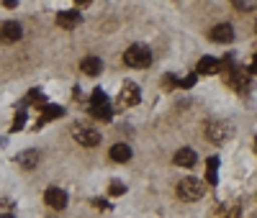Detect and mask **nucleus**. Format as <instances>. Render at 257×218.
Listing matches in <instances>:
<instances>
[{
    "label": "nucleus",
    "instance_id": "423d86ee",
    "mask_svg": "<svg viewBox=\"0 0 257 218\" xmlns=\"http://www.w3.org/2000/svg\"><path fill=\"white\" fill-rule=\"evenodd\" d=\"M229 85L234 87V90H239V93H247V90H249V72H244V70H231V72H229Z\"/></svg>",
    "mask_w": 257,
    "mask_h": 218
},
{
    "label": "nucleus",
    "instance_id": "393cba45",
    "mask_svg": "<svg viewBox=\"0 0 257 218\" xmlns=\"http://www.w3.org/2000/svg\"><path fill=\"white\" fill-rule=\"evenodd\" d=\"M247 72H249V75H257V54H254V59H252V64H249Z\"/></svg>",
    "mask_w": 257,
    "mask_h": 218
},
{
    "label": "nucleus",
    "instance_id": "20e7f679",
    "mask_svg": "<svg viewBox=\"0 0 257 218\" xmlns=\"http://www.w3.org/2000/svg\"><path fill=\"white\" fill-rule=\"evenodd\" d=\"M72 136L82 146H98L100 144V134H98V131H93V128H88V126H75L72 128Z\"/></svg>",
    "mask_w": 257,
    "mask_h": 218
},
{
    "label": "nucleus",
    "instance_id": "ddd939ff",
    "mask_svg": "<svg viewBox=\"0 0 257 218\" xmlns=\"http://www.w3.org/2000/svg\"><path fill=\"white\" fill-rule=\"evenodd\" d=\"M219 72V59L216 57H203L196 67V75H213Z\"/></svg>",
    "mask_w": 257,
    "mask_h": 218
},
{
    "label": "nucleus",
    "instance_id": "bb28decb",
    "mask_svg": "<svg viewBox=\"0 0 257 218\" xmlns=\"http://www.w3.org/2000/svg\"><path fill=\"white\" fill-rule=\"evenodd\" d=\"M0 218H13V215H11V213H3V215H0Z\"/></svg>",
    "mask_w": 257,
    "mask_h": 218
},
{
    "label": "nucleus",
    "instance_id": "cd10ccee",
    "mask_svg": "<svg viewBox=\"0 0 257 218\" xmlns=\"http://www.w3.org/2000/svg\"><path fill=\"white\" fill-rule=\"evenodd\" d=\"M254 151H257V139H254Z\"/></svg>",
    "mask_w": 257,
    "mask_h": 218
},
{
    "label": "nucleus",
    "instance_id": "4be33fe9",
    "mask_svg": "<svg viewBox=\"0 0 257 218\" xmlns=\"http://www.w3.org/2000/svg\"><path fill=\"white\" fill-rule=\"evenodd\" d=\"M123 192H126V185L118 182V180H113L111 182V195H123Z\"/></svg>",
    "mask_w": 257,
    "mask_h": 218
},
{
    "label": "nucleus",
    "instance_id": "1a4fd4ad",
    "mask_svg": "<svg viewBox=\"0 0 257 218\" xmlns=\"http://www.w3.org/2000/svg\"><path fill=\"white\" fill-rule=\"evenodd\" d=\"M142 98V90L134 85V82H126L123 90H121V105H137Z\"/></svg>",
    "mask_w": 257,
    "mask_h": 218
},
{
    "label": "nucleus",
    "instance_id": "c85d7f7f",
    "mask_svg": "<svg viewBox=\"0 0 257 218\" xmlns=\"http://www.w3.org/2000/svg\"><path fill=\"white\" fill-rule=\"evenodd\" d=\"M254 31H257V21H254Z\"/></svg>",
    "mask_w": 257,
    "mask_h": 218
},
{
    "label": "nucleus",
    "instance_id": "dca6fc26",
    "mask_svg": "<svg viewBox=\"0 0 257 218\" xmlns=\"http://www.w3.org/2000/svg\"><path fill=\"white\" fill-rule=\"evenodd\" d=\"M216 177H219V157H208V162H206V182L216 185Z\"/></svg>",
    "mask_w": 257,
    "mask_h": 218
},
{
    "label": "nucleus",
    "instance_id": "b1692460",
    "mask_svg": "<svg viewBox=\"0 0 257 218\" xmlns=\"http://www.w3.org/2000/svg\"><path fill=\"white\" fill-rule=\"evenodd\" d=\"M93 205H95V208H100V210H105V208H111V205L105 203L103 198H93Z\"/></svg>",
    "mask_w": 257,
    "mask_h": 218
},
{
    "label": "nucleus",
    "instance_id": "6e6552de",
    "mask_svg": "<svg viewBox=\"0 0 257 218\" xmlns=\"http://www.w3.org/2000/svg\"><path fill=\"white\" fill-rule=\"evenodd\" d=\"M80 21H82V16L77 13V11H62V13H57V26H62V29H75V26H80Z\"/></svg>",
    "mask_w": 257,
    "mask_h": 218
},
{
    "label": "nucleus",
    "instance_id": "a211bd4d",
    "mask_svg": "<svg viewBox=\"0 0 257 218\" xmlns=\"http://www.w3.org/2000/svg\"><path fill=\"white\" fill-rule=\"evenodd\" d=\"M16 159H18L21 167H36V162H39V151H34V149H31V151H21Z\"/></svg>",
    "mask_w": 257,
    "mask_h": 218
},
{
    "label": "nucleus",
    "instance_id": "412c9836",
    "mask_svg": "<svg viewBox=\"0 0 257 218\" xmlns=\"http://www.w3.org/2000/svg\"><path fill=\"white\" fill-rule=\"evenodd\" d=\"M103 103H108V98H105V93H103V90H95V93H93V103H90V105H103Z\"/></svg>",
    "mask_w": 257,
    "mask_h": 218
},
{
    "label": "nucleus",
    "instance_id": "7ed1b4c3",
    "mask_svg": "<svg viewBox=\"0 0 257 218\" xmlns=\"http://www.w3.org/2000/svg\"><path fill=\"white\" fill-rule=\"evenodd\" d=\"M203 131H206V139L213 141V144H224L229 139V126L221 123V121H208Z\"/></svg>",
    "mask_w": 257,
    "mask_h": 218
},
{
    "label": "nucleus",
    "instance_id": "f8f14e48",
    "mask_svg": "<svg viewBox=\"0 0 257 218\" xmlns=\"http://www.w3.org/2000/svg\"><path fill=\"white\" fill-rule=\"evenodd\" d=\"M196 162H198V154L193 149H180L175 154V164L178 167H196Z\"/></svg>",
    "mask_w": 257,
    "mask_h": 218
},
{
    "label": "nucleus",
    "instance_id": "2eb2a0df",
    "mask_svg": "<svg viewBox=\"0 0 257 218\" xmlns=\"http://www.w3.org/2000/svg\"><path fill=\"white\" fill-rule=\"evenodd\" d=\"M90 113H93V118L111 121V116H113V108H111V103H103V105H90Z\"/></svg>",
    "mask_w": 257,
    "mask_h": 218
},
{
    "label": "nucleus",
    "instance_id": "39448f33",
    "mask_svg": "<svg viewBox=\"0 0 257 218\" xmlns=\"http://www.w3.org/2000/svg\"><path fill=\"white\" fill-rule=\"evenodd\" d=\"M44 203H47L49 208H57V210H62L64 205H67V192H64V190H59V187H49V190L44 192Z\"/></svg>",
    "mask_w": 257,
    "mask_h": 218
},
{
    "label": "nucleus",
    "instance_id": "f3484780",
    "mask_svg": "<svg viewBox=\"0 0 257 218\" xmlns=\"http://www.w3.org/2000/svg\"><path fill=\"white\" fill-rule=\"evenodd\" d=\"M64 116V108L59 105H41V121H57Z\"/></svg>",
    "mask_w": 257,
    "mask_h": 218
},
{
    "label": "nucleus",
    "instance_id": "9d476101",
    "mask_svg": "<svg viewBox=\"0 0 257 218\" xmlns=\"http://www.w3.org/2000/svg\"><path fill=\"white\" fill-rule=\"evenodd\" d=\"M234 39V29L229 24H221V26H213L211 29V41H219V44H229Z\"/></svg>",
    "mask_w": 257,
    "mask_h": 218
},
{
    "label": "nucleus",
    "instance_id": "f03ea898",
    "mask_svg": "<svg viewBox=\"0 0 257 218\" xmlns=\"http://www.w3.org/2000/svg\"><path fill=\"white\" fill-rule=\"evenodd\" d=\"M178 192L183 200H201L206 192V185H203V180H196V177H183L178 185Z\"/></svg>",
    "mask_w": 257,
    "mask_h": 218
},
{
    "label": "nucleus",
    "instance_id": "5701e85b",
    "mask_svg": "<svg viewBox=\"0 0 257 218\" xmlns=\"http://www.w3.org/2000/svg\"><path fill=\"white\" fill-rule=\"evenodd\" d=\"M196 80H198L196 75H188V77H185V80H180L178 85H180V87H193V85H196Z\"/></svg>",
    "mask_w": 257,
    "mask_h": 218
},
{
    "label": "nucleus",
    "instance_id": "a878e982",
    "mask_svg": "<svg viewBox=\"0 0 257 218\" xmlns=\"http://www.w3.org/2000/svg\"><path fill=\"white\" fill-rule=\"evenodd\" d=\"M0 205H3V208H11V205H13V200H8V198H3V200H0Z\"/></svg>",
    "mask_w": 257,
    "mask_h": 218
},
{
    "label": "nucleus",
    "instance_id": "f257e3e1",
    "mask_svg": "<svg viewBox=\"0 0 257 218\" xmlns=\"http://www.w3.org/2000/svg\"><path fill=\"white\" fill-rule=\"evenodd\" d=\"M123 59H126L128 67L144 70V67H149V62H152V54H149V49L142 47V44H134V47H128V49H126Z\"/></svg>",
    "mask_w": 257,
    "mask_h": 218
},
{
    "label": "nucleus",
    "instance_id": "4468645a",
    "mask_svg": "<svg viewBox=\"0 0 257 218\" xmlns=\"http://www.w3.org/2000/svg\"><path fill=\"white\" fill-rule=\"evenodd\" d=\"M80 70H82L85 75L95 77V75L103 70V64H100V59H98V57H85V59H82V64H80Z\"/></svg>",
    "mask_w": 257,
    "mask_h": 218
},
{
    "label": "nucleus",
    "instance_id": "9b49d317",
    "mask_svg": "<svg viewBox=\"0 0 257 218\" xmlns=\"http://www.w3.org/2000/svg\"><path fill=\"white\" fill-rule=\"evenodd\" d=\"M108 157L113 159V162H128L132 159V149H128V144H113L111 146V151H108Z\"/></svg>",
    "mask_w": 257,
    "mask_h": 218
},
{
    "label": "nucleus",
    "instance_id": "0eeeda50",
    "mask_svg": "<svg viewBox=\"0 0 257 218\" xmlns=\"http://www.w3.org/2000/svg\"><path fill=\"white\" fill-rule=\"evenodd\" d=\"M21 34H24V31H21V26L16 24V21H8V24L0 26V41H3V44H13V41H18Z\"/></svg>",
    "mask_w": 257,
    "mask_h": 218
},
{
    "label": "nucleus",
    "instance_id": "aec40b11",
    "mask_svg": "<svg viewBox=\"0 0 257 218\" xmlns=\"http://www.w3.org/2000/svg\"><path fill=\"white\" fill-rule=\"evenodd\" d=\"M24 123H26V113L21 111V113L16 116V121H13V126H11V128H13V131H21V128H24Z\"/></svg>",
    "mask_w": 257,
    "mask_h": 218
},
{
    "label": "nucleus",
    "instance_id": "6ab92c4d",
    "mask_svg": "<svg viewBox=\"0 0 257 218\" xmlns=\"http://www.w3.org/2000/svg\"><path fill=\"white\" fill-rule=\"evenodd\" d=\"M234 8L237 11H257V3H252V0H234Z\"/></svg>",
    "mask_w": 257,
    "mask_h": 218
}]
</instances>
